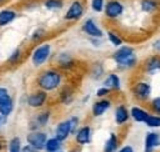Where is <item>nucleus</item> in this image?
Here are the masks:
<instances>
[{
	"instance_id": "1",
	"label": "nucleus",
	"mask_w": 160,
	"mask_h": 152,
	"mask_svg": "<svg viewBox=\"0 0 160 152\" xmlns=\"http://www.w3.org/2000/svg\"><path fill=\"white\" fill-rule=\"evenodd\" d=\"M64 72L60 71L56 67H49L41 70L36 78H35V85L39 90H42L48 93L59 91L62 85H64Z\"/></svg>"
},
{
	"instance_id": "2",
	"label": "nucleus",
	"mask_w": 160,
	"mask_h": 152,
	"mask_svg": "<svg viewBox=\"0 0 160 152\" xmlns=\"http://www.w3.org/2000/svg\"><path fill=\"white\" fill-rule=\"evenodd\" d=\"M111 60L115 62L118 70L128 71L138 66L139 59L135 52V49L130 45H121L111 54Z\"/></svg>"
},
{
	"instance_id": "3",
	"label": "nucleus",
	"mask_w": 160,
	"mask_h": 152,
	"mask_svg": "<svg viewBox=\"0 0 160 152\" xmlns=\"http://www.w3.org/2000/svg\"><path fill=\"white\" fill-rule=\"evenodd\" d=\"M51 52H52V47L49 42L42 41V42L38 44L30 54L31 65L34 67H40V66L45 65L49 61V59L51 57Z\"/></svg>"
},
{
	"instance_id": "4",
	"label": "nucleus",
	"mask_w": 160,
	"mask_h": 152,
	"mask_svg": "<svg viewBox=\"0 0 160 152\" xmlns=\"http://www.w3.org/2000/svg\"><path fill=\"white\" fill-rule=\"evenodd\" d=\"M152 86L145 80H138L131 86V95L138 102H149L151 100Z\"/></svg>"
},
{
	"instance_id": "5",
	"label": "nucleus",
	"mask_w": 160,
	"mask_h": 152,
	"mask_svg": "<svg viewBox=\"0 0 160 152\" xmlns=\"http://www.w3.org/2000/svg\"><path fill=\"white\" fill-rule=\"evenodd\" d=\"M85 11L86 5L82 0H72L64 14V20L68 22H76L84 16Z\"/></svg>"
},
{
	"instance_id": "6",
	"label": "nucleus",
	"mask_w": 160,
	"mask_h": 152,
	"mask_svg": "<svg viewBox=\"0 0 160 152\" xmlns=\"http://www.w3.org/2000/svg\"><path fill=\"white\" fill-rule=\"evenodd\" d=\"M125 12V4L121 0H108L104 7V15L110 21L119 20Z\"/></svg>"
},
{
	"instance_id": "7",
	"label": "nucleus",
	"mask_w": 160,
	"mask_h": 152,
	"mask_svg": "<svg viewBox=\"0 0 160 152\" xmlns=\"http://www.w3.org/2000/svg\"><path fill=\"white\" fill-rule=\"evenodd\" d=\"M15 108V101L6 86L0 85V115L9 117Z\"/></svg>"
},
{
	"instance_id": "8",
	"label": "nucleus",
	"mask_w": 160,
	"mask_h": 152,
	"mask_svg": "<svg viewBox=\"0 0 160 152\" xmlns=\"http://www.w3.org/2000/svg\"><path fill=\"white\" fill-rule=\"evenodd\" d=\"M49 136L45 131L42 130H38V131H30L26 135V145L31 146L32 148L38 150V151H44L46 141H48Z\"/></svg>"
},
{
	"instance_id": "9",
	"label": "nucleus",
	"mask_w": 160,
	"mask_h": 152,
	"mask_svg": "<svg viewBox=\"0 0 160 152\" xmlns=\"http://www.w3.org/2000/svg\"><path fill=\"white\" fill-rule=\"evenodd\" d=\"M50 120H51V111L49 108H42L29 121V130L30 131L41 130L49 125Z\"/></svg>"
},
{
	"instance_id": "10",
	"label": "nucleus",
	"mask_w": 160,
	"mask_h": 152,
	"mask_svg": "<svg viewBox=\"0 0 160 152\" xmlns=\"http://www.w3.org/2000/svg\"><path fill=\"white\" fill-rule=\"evenodd\" d=\"M56 69H59L62 72H70L74 71L76 67V60L69 54V52H59L55 57Z\"/></svg>"
},
{
	"instance_id": "11",
	"label": "nucleus",
	"mask_w": 160,
	"mask_h": 152,
	"mask_svg": "<svg viewBox=\"0 0 160 152\" xmlns=\"http://www.w3.org/2000/svg\"><path fill=\"white\" fill-rule=\"evenodd\" d=\"M49 101V93L42 90H35L26 97V103L31 108H42Z\"/></svg>"
},
{
	"instance_id": "12",
	"label": "nucleus",
	"mask_w": 160,
	"mask_h": 152,
	"mask_svg": "<svg viewBox=\"0 0 160 152\" xmlns=\"http://www.w3.org/2000/svg\"><path fill=\"white\" fill-rule=\"evenodd\" d=\"M142 72L146 76H156L160 75V55L154 54L149 56L144 62H142Z\"/></svg>"
},
{
	"instance_id": "13",
	"label": "nucleus",
	"mask_w": 160,
	"mask_h": 152,
	"mask_svg": "<svg viewBox=\"0 0 160 152\" xmlns=\"http://www.w3.org/2000/svg\"><path fill=\"white\" fill-rule=\"evenodd\" d=\"M81 31L85 34V35H88L89 37H94V39H102L104 37V31H102V29L98 25V22L94 20V19H91V17H89V19H86L84 22H82V25H81Z\"/></svg>"
},
{
	"instance_id": "14",
	"label": "nucleus",
	"mask_w": 160,
	"mask_h": 152,
	"mask_svg": "<svg viewBox=\"0 0 160 152\" xmlns=\"http://www.w3.org/2000/svg\"><path fill=\"white\" fill-rule=\"evenodd\" d=\"M92 140V130L89 125H82L74 135V141L78 146H86Z\"/></svg>"
},
{
	"instance_id": "15",
	"label": "nucleus",
	"mask_w": 160,
	"mask_h": 152,
	"mask_svg": "<svg viewBox=\"0 0 160 152\" xmlns=\"http://www.w3.org/2000/svg\"><path fill=\"white\" fill-rule=\"evenodd\" d=\"M160 147V133L156 131H149L144 137V150L142 152H155Z\"/></svg>"
},
{
	"instance_id": "16",
	"label": "nucleus",
	"mask_w": 160,
	"mask_h": 152,
	"mask_svg": "<svg viewBox=\"0 0 160 152\" xmlns=\"http://www.w3.org/2000/svg\"><path fill=\"white\" fill-rule=\"evenodd\" d=\"M130 118V108L125 103H119L115 106L114 110V121L118 126H124L129 122Z\"/></svg>"
},
{
	"instance_id": "17",
	"label": "nucleus",
	"mask_w": 160,
	"mask_h": 152,
	"mask_svg": "<svg viewBox=\"0 0 160 152\" xmlns=\"http://www.w3.org/2000/svg\"><path fill=\"white\" fill-rule=\"evenodd\" d=\"M111 105H112V102L109 97L99 98L91 106V115L94 117H101L102 115H105L111 108Z\"/></svg>"
},
{
	"instance_id": "18",
	"label": "nucleus",
	"mask_w": 160,
	"mask_h": 152,
	"mask_svg": "<svg viewBox=\"0 0 160 152\" xmlns=\"http://www.w3.org/2000/svg\"><path fill=\"white\" fill-rule=\"evenodd\" d=\"M54 136H55L58 140H60L61 142L68 141V138H69L70 136H72V135H71L70 123H69L68 118H66V120H62V121H60V122L56 123V126H55V128H54Z\"/></svg>"
},
{
	"instance_id": "19",
	"label": "nucleus",
	"mask_w": 160,
	"mask_h": 152,
	"mask_svg": "<svg viewBox=\"0 0 160 152\" xmlns=\"http://www.w3.org/2000/svg\"><path fill=\"white\" fill-rule=\"evenodd\" d=\"M74 100H75V88L70 85H62V87L59 90L58 101L64 106H69L74 102Z\"/></svg>"
},
{
	"instance_id": "20",
	"label": "nucleus",
	"mask_w": 160,
	"mask_h": 152,
	"mask_svg": "<svg viewBox=\"0 0 160 152\" xmlns=\"http://www.w3.org/2000/svg\"><path fill=\"white\" fill-rule=\"evenodd\" d=\"M102 86L108 87L111 92H119L121 91V78L116 72H110L104 77Z\"/></svg>"
},
{
	"instance_id": "21",
	"label": "nucleus",
	"mask_w": 160,
	"mask_h": 152,
	"mask_svg": "<svg viewBox=\"0 0 160 152\" xmlns=\"http://www.w3.org/2000/svg\"><path fill=\"white\" fill-rule=\"evenodd\" d=\"M139 9L146 15H155L160 11V0H139Z\"/></svg>"
},
{
	"instance_id": "22",
	"label": "nucleus",
	"mask_w": 160,
	"mask_h": 152,
	"mask_svg": "<svg viewBox=\"0 0 160 152\" xmlns=\"http://www.w3.org/2000/svg\"><path fill=\"white\" fill-rule=\"evenodd\" d=\"M149 115H150V111L141 106L134 105L130 107V118L136 123H144Z\"/></svg>"
},
{
	"instance_id": "23",
	"label": "nucleus",
	"mask_w": 160,
	"mask_h": 152,
	"mask_svg": "<svg viewBox=\"0 0 160 152\" xmlns=\"http://www.w3.org/2000/svg\"><path fill=\"white\" fill-rule=\"evenodd\" d=\"M16 17H18V12L14 9H10V7L1 9L0 10V27H5L10 25L11 22L15 21Z\"/></svg>"
},
{
	"instance_id": "24",
	"label": "nucleus",
	"mask_w": 160,
	"mask_h": 152,
	"mask_svg": "<svg viewBox=\"0 0 160 152\" xmlns=\"http://www.w3.org/2000/svg\"><path fill=\"white\" fill-rule=\"evenodd\" d=\"M120 148V138L116 133L111 132L108 137V140L104 142L102 152H118Z\"/></svg>"
},
{
	"instance_id": "25",
	"label": "nucleus",
	"mask_w": 160,
	"mask_h": 152,
	"mask_svg": "<svg viewBox=\"0 0 160 152\" xmlns=\"http://www.w3.org/2000/svg\"><path fill=\"white\" fill-rule=\"evenodd\" d=\"M22 56H24V52H22V49L21 47H15L10 55L8 56L6 59V64L9 66H16L19 65L21 61H22Z\"/></svg>"
},
{
	"instance_id": "26",
	"label": "nucleus",
	"mask_w": 160,
	"mask_h": 152,
	"mask_svg": "<svg viewBox=\"0 0 160 152\" xmlns=\"http://www.w3.org/2000/svg\"><path fill=\"white\" fill-rule=\"evenodd\" d=\"M62 143L60 140H58L55 136L52 137H49L48 141H46V145H45V148L44 151L45 152H59V151H62Z\"/></svg>"
},
{
	"instance_id": "27",
	"label": "nucleus",
	"mask_w": 160,
	"mask_h": 152,
	"mask_svg": "<svg viewBox=\"0 0 160 152\" xmlns=\"http://www.w3.org/2000/svg\"><path fill=\"white\" fill-rule=\"evenodd\" d=\"M105 74V67L101 62H95L92 64V66L90 67V77L92 80H100L104 77Z\"/></svg>"
},
{
	"instance_id": "28",
	"label": "nucleus",
	"mask_w": 160,
	"mask_h": 152,
	"mask_svg": "<svg viewBox=\"0 0 160 152\" xmlns=\"http://www.w3.org/2000/svg\"><path fill=\"white\" fill-rule=\"evenodd\" d=\"M64 5H65L64 0H44L42 1V6L48 11H59L64 7Z\"/></svg>"
},
{
	"instance_id": "29",
	"label": "nucleus",
	"mask_w": 160,
	"mask_h": 152,
	"mask_svg": "<svg viewBox=\"0 0 160 152\" xmlns=\"http://www.w3.org/2000/svg\"><path fill=\"white\" fill-rule=\"evenodd\" d=\"M106 36H108L109 42H110L114 47H120L121 45H124V40H122V37L120 36L119 32H116V31H114V30H109L108 34H106Z\"/></svg>"
},
{
	"instance_id": "30",
	"label": "nucleus",
	"mask_w": 160,
	"mask_h": 152,
	"mask_svg": "<svg viewBox=\"0 0 160 152\" xmlns=\"http://www.w3.org/2000/svg\"><path fill=\"white\" fill-rule=\"evenodd\" d=\"M46 30L44 27H36L32 30L31 35H30V40L32 42H42V40L46 37Z\"/></svg>"
},
{
	"instance_id": "31",
	"label": "nucleus",
	"mask_w": 160,
	"mask_h": 152,
	"mask_svg": "<svg viewBox=\"0 0 160 152\" xmlns=\"http://www.w3.org/2000/svg\"><path fill=\"white\" fill-rule=\"evenodd\" d=\"M21 148H22V143H21L20 137L15 136V137L9 140V142H8V152H21Z\"/></svg>"
},
{
	"instance_id": "32",
	"label": "nucleus",
	"mask_w": 160,
	"mask_h": 152,
	"mask_svg": "<svg viewBox=\"0 0 160 152\" xmlns=\"http://www.w3.org/2000/svg\"><path fill=\"white\" fill-rule=\"evenodd\" d=\"M145 126L149 127V128H160V116L159 115H155V113H151L148 116V118L145 120Z\"/></svg>"
},
{
	"instance_id": "33",
	"label": "nucleus",
	"mask_w": 160,
	"mask_h": 152,
	"mask_svg": "<svg viewBox=\"0 0 160 152\" xmlns=\"http://www.w3.org/2000/svg\"><path fill=\"white\" fill-rule=\"evenodd\" d=\"M148 103H149L150 112L160 116V95H159V96H154V97H151V100H150Z\"/></svg>"
},
{
	"instance_id": "34",
	"label": "nucleus",
	"mask_w": 160,
	"mask_h": 152,
	"mask_svg": "<svg viewBox=\"0 0 160 152\" xmlns=\"http://www.w3.org/2000/svg\"><path fill=\"white\" fill-rule=\"evenodd\" d=\"M105 4H106L105 0H91L90 1V7H91V10L94 12L100 14V12H104Z\"/></svg>"
},
{
	"instance_id": "35",
	"label": "nucleus",
	"mask_w": 160,
	"mask_h": 152,
	"mask_svg": "<svg viewBox=\"0 0 160 152\" xmlns=\"http://www.w3.org/2000/svg\"><path fill=\"white\" fill-rule=\"evenodd\" d=\"M69 123H70V128H71V135L74 136L76 133V131L80 128V118L79 116H70L68 118Z\"/></svg>"
},
{
	"instance_id": "36",
	"label": "nucleus",
	"mask_w": 160,
	"mask_h": 152,
	"mask_svg": "<svg viewBox=\"0 0 160 152\" xmlns=\"http://www.w3.org/2000/svg\"><path fill=\"white\" fill-rule=\"evenodd\" d=\"M111 93V91L108 88V87H105V86H101V87H99L98 90H96V97H99V98H105V97H109V95Z\"/></svg>"
},
{
	"instance_id": "37",
	"label": "nucleus",
	"mask_w": 160,
	"mask_h": 152,
	"mask_svg": "<svg viewBox=\"0 0 160 152\" xmlns=\"http://www.w3.org/2000/svg\"><path fill=\"white\" fill-rule=\"evenodd\" d=\"M89 42H90V45L92 46V47H95V49H99V47H101L102 46V39H94V37H89Z\"/></svg>"
},
{
	"instance_id": "38",
	"label": "nucleus",
	"mask_w": 160,
	"mask_h": 152,
	"mask_svg": "<svg viewBox=\"0 0 160 152\" xmlns=\"http://www.w3.org/2000/svg\"><path fill=\"white\" fill-rule=\"evenodd\" d=\"M118 152H135V148L131 145H122V146H120Z\"/></svg>"
},
{
	"instance_id": "39",
	"label": "nucleus",
	"mask_w": 160,
	"mask_h": 152,
	"mask_svg": "<svg viewBox=\"0 0 160 152\" xmlns=\"http://www.w3.org/2000/svg\"><path fill=\"white\" fill-rule=\"evenodd\" d=\"M152 50H154L158 55H160V39H158V40H155V41L152 42Z\"/></svg>"
},
{
	"instance_id": "40",
	"label": "nucleus",
	"mask_w": 160,
	"mask_h": 152,
	"mask_svg": "<svg viewBox=\"0 0 160 152\" xmlns=\"http://www.w3.org/2000/svg\"><path fill=\"white\" fill-rule=\"evenodd\" d=\"M21 152H40V151H38V150L32 148V147H31V146H29V145H25V146H22Z\"/></svg>"
},
{
	"instance_id": "41",
	"label": "nucleus",
	"mask_w": 160,
	"mask_h": 152,
	"mask_svg": "<svg viewBox=\"0 0 160 152\" xmlns=\"http://www.w3.org/2000/svg\"><path fill=\"white\" fill-rule=\"evenodd\" d=\"M6 121H8V117H4V116H1V115H0V128H1V126H2V125H5V123H6Z\"/></svg>"
},
{
	"instance_id": "42",
	"label": "nucleus",
	"mask_w": 160,
	"mask_h": 152,
	"mask_svg": "<svg viewBox=\"0 0 160 152\" xmlns=\"http://www.w3.org/2000/svg\"><path fill=\"white\" fill-rule=\"evenodd\" d=\"M4 147H5V145H4V141L1 140V137H0V152L4 150Z\"/></svg>"
},
{
	"instance_id": "43",
	"label": "nucleus",
	"mask_w": 160,
	"mask_h": 152,
	"mask_svg": "<svg viewBox=\"0 0 160 152\" xmlns=\"http://www.w3.org/2000/svg\"><path fill=\"white\" fill-rule=\"evenodd\" d=\"M5 1H6V0H0V5H2V4L5 2Z\"/></svg>"
},
{
	"instance_id": "44",
	"label": "nucleus",
	"mask_w": 160,
	"mask_h": 152,
	"mask_svg": "<svg viewBox=\"0 0 160 152\" xmlns=\"http://www.w3.org/2000/svg\"><path fill=\"white\" fill-rule=\"evenodd\" d=\"M68 152H78L76 150H70V151H68Z\"/></svg>"
},
{
	"instance_id": "45",
	"label": "nucleus",
	"mask_w": 160,
	"mask_h": 152,
	"mask_svg": "<svg viewBox=\"0 0 160 152\" xmlns=\"http://www.w3.org/2000/svg\"><path fill=\"white\" fill-rule=\"evenodd\" d=\"M59 152H65V151H59Z\"/></svg>"
}]
</instances>
